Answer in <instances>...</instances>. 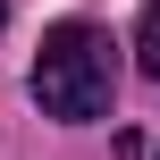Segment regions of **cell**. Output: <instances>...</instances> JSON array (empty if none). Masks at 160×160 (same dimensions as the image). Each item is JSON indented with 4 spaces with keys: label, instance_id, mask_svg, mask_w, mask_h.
I'll return each instance as SVG.
<instances>
[{
    "label": "cell",
    "instance_id": "7a4b0ae2",
    "mask_svg": "<svg viewBox=\"0 0 160 160\" xmlns=\"http://www.w3.org/2000/svg\"><path fill=\"white\" fill-rule=\"evenodd\" d=\"M135 59H143V76H160V0H143V17H135Z\"/></svg>",
    "mask_w": 160,
    "mask_h": 160
},
{
    "label": "cell",
    "instance_id": "6da1fadb",
    "mask_svg": "<svg viewBox=\"0 0 160 160\" xmlns=\"http://www.w3.org/2000/svg\"><path fill=\"white\" fill-rule=\"evenodd\" d=\"M34 101H42L51 118H68V127L101 118V110H110V34L84 25V17L51 25L42 51H34Z\"/></svg>",
    "mask_w": 160,
    "mask_h": 160
},
{
    "label": "cell",
    "instance_id": "3957f363",
    "mask_svg": "<svg viewBox=\"0 0 160 160\" xmlns=\"http://www.w3.org/2000/svg\"><path fill=\"white\" fill-rule=\"evenodd\" d=\"M0 17H8V0H0Z\"/></svg>",
    "mask_w": 160,
    "mask_h": 160
}]
</instances>
